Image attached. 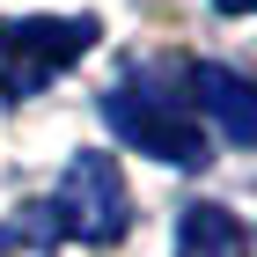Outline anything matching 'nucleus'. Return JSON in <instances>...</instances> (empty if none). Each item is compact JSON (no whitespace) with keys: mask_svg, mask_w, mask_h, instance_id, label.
Here are the masks:
<instances>
[{"mask_svg":"<svg viewBox=\"0 0 257 257\" xmlns=\"http://www.w3.org/2000/svg\"><path fill=\"white\" fill-rule=\"evenodd\" d=\"M103 118H110V133L133 140L140 155L169 162V169H198L206 155V133H198V110L184 96H162L155 81H118L110 96H103Z\"/></svg>","mask_w":257,"mask_h":257,"instance_id":"1","label":"nucleus"},{"mask_svg":"<svg viewBox=\"0 0 257 257\" xmlns=\"http://www.w3.org/2000/svg\"><path fill=\"white\" fill-rule=\"evenodd\" d=\"M96 15H30V22H0V96H37L44 81H59L66 66L96 44Z\"/></svg>","mask_w":257,"mask_h":257,"instance_id":"2","label":"nucleus"},{"mask_svg":"<svg viewBox=\"0 0 257 257\" xmlns=\"http://www.w3.org/2000/svg\"><path fill=\"white\" fill-rule=\"evenodd\" d=\"M44 220H52V235H74V242H118L125 228H133V198H125L118 162L81 147V155L66 162L59 191L44 198Z\"/></svg>","mask_w":257,"mask_h":257,"instance_id":"3","label":"nucleus"},{"mask_svg":"<svg viewBox=\"0 0 257 257\" xmlns=\"http://www.w3.org/2000/svg\"><path fill=\"white\" fill-rule=\"evenodd\" d=\"M184 88L198 96V110L220 125V140H235V147H257V81H242L235 66H213L198 59L184 74Z\"/></svg>","mask_w":257,"mask_h":257,"instance_id":"4","label":"nucleus"},{"mask_svg":"<svg viewBox=\"0 0 257 257\" xmlns=\"http://www.w3.org/2000/svg\"><path fill=\"white\" fill-rule=\"evenodd\" d=\"M177 257H250V228H242L228 206H184Z\"/></svg>","mask_w":257,"mask_h":257,"instance_id":"5","label":"nucleus"},{"mask_svg":"<svg viewBox=\"0 0 257 257\" xmlns=\"http://www.w3.org/2000/svg\"><path fill=\"white\" fill-rule=\"evenodd\" d=\"M52 250V220H44V206H30V213H15L8 228H0V257H44Z\"/></svg>","mask_w":257,"mask_h":257,"instance_id":"6","label":"nucleus"},{"mask_svg":"<svg viewBox=\"0 0 257 257\" xmlns=\"http://www.w3.org/2000/svg\"><path fill=\"white\" fill-rule=\"evenodd\" d=\"M213 8H220V15H250L257 0H213Z\"/></svg>","mask_w":257,"mask_h":257,"instance_id":"7","label":"nucleus"}]
</instances>
